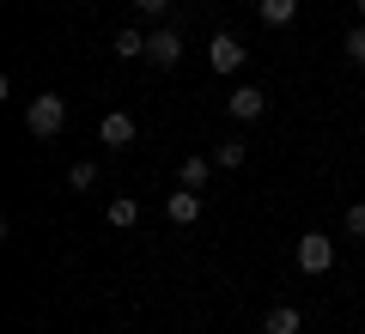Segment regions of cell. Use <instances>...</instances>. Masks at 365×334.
Here are the masks:
<instances>
[{
    "mask_svg": "<svg viewBox=\"0 0 365 334\" xmlns=\"http://www.w3.org/2000/svg\"><path fill=\"white\" fill-rule=\"evenodd\" d=\"M25 128L37 134V140H55V134L67 128V103L55 98V91H37V98H31V110H25Z\"/></svg>",
    "mask_w": 365,
    "mask_h": 334,
    "instance_id": "6da1fadb",
    "label": "cell"
},
{
    "mask_svg": "<svg viewBox=\"0 0 365 334\" xmlns=\"http://www.w3.org/2000/svg\"><path fill=\"white\" fill-rule=\"evenodd\" d=\"M299 268L304 273H329V268H335V244H329V231H304L299 237Z\"/></svg>",
    "mask_w": 365,
    "mask_h": 334,
    "instance_id": "7a4b0ae2",
    "label": "cell"
},
{
    "mask_svg": "<svg viewBox=\"0 0 365 334\" xmlns=\"http://www.w3.org/2000/svg\"><path fill=\"white\" fill-rule=\"evenodd\" d=\"M146 61H153V67H177L182 61V31L177 25H158L153 37H146Z\"/></svg>",
    "mask_w": 365,
    "mask_h": 334,
    "instance_id": "3957f363",
    "label": "cell"
},
{
    "mask_svg": "<svg viewBox=\"0 0 365 334\" xmlns=\"http://www.w3.org/2000/svg\"><path fill=\"white\" fill-rule=\"evenodd\" d=\"M244 55H250V49L232 37V31H220V37L207 43V67H213V73H237V67H244Z\"/></svg>",
    "mask_w": 365,
    "mask_h": 334,
    "instance_id": "277c9868",
    "label": "cell"
},
{
    "mask_svg": "<svg viewBox=\"0 0 365 334\" xmlns=\"http://www.w3.org/2000/svg\"><path fill=\"white\" fill-rule=\"evenodd\" d=\"M225 110H232V122H256L262 110H268V91H262V85H232Z\"/></svg>",
    "mask_w": 365,
    "mask_h": 334,
    "instance_id": "5b68a950",
    "label": "cell"
},
{
    "mask_svg": "<svg viewBox=\"0 0 365 334\" xmlns=\"http://www.w3.org/2000/svg\"><path fill=\"white\" fill-rule=\"evenodd\" d=\"M98 140L104 146H134V116L128 110H110V116L98 122Z\"/></svg>",
    "mask_w": 365,
    "mask_h": 334,
    "instance_id": "8992f818",
    "label": "cell"
},
{
    "mask_svg": "<svg viewBox=\"0 0 365 334\" xmlns=\"http://www.w3.org/2000/svg\"><path fill=\"white\" fill-rule=\"evenodd\" d=\"M165 213H170V225H195V219H201V194L195 189H177L165 201Z\"/></svg>",
    "mask_w": 365,
    "mask_h": 334,
    "instance_id": "52a82bcc",
    "label": "cell"
},
{
    "mask_svg": "<svg viewBox=\"0 0 365 334\" xmlns=\"http://www.w3.org/2000/svg\"><path fill=\"white\" fill-rule=\"evenodd\" d=\"M213 170H220V165H213V158H182V170H177V189H207V177H213Z\"/></svg>",
    "mask_w": 365,
    "mask_h": 334,
    "instance_id": "ba28073f",
    "label": "cell"
},
{
    "mask_svg": "<svg viewBox=\"0 0 365 334\" xmlns=\"http://www.w3.org/2000/svg\"><path fill=\"white\" fill-rule=\"evenodd\" d=\"M299 328H304V316L292 304H274L268 316H262V334H299Z\"/></svg>",
    "mask_w": 365,
    "mask_h": 334,
    "instance_id": "9c48e42d",
    "label": "cell"
},
{
    "mask_svg": "<svg viewBox=\"0 0 365 334\" xmlns=\"http://www.w3.org/2000/svg\"><path fill=\"white\" fill-rule=\"evenodd\" d=\"M256 13H262V25H292V19H299V0H256Z\"/></svg>",
    "mask_w": 365,
    "mask_h": 334,
    "instance_id": "30bf717a",
    "label": "cell"
},
{
    "mask_svg": "<svg viewBox=\"0 0 365 334\" xmlns=\"http://www.w3.org/2000/svg\"><path fill=\"white\" fill-rule=\"evenodd\" d=\"M110 225H116V231L140 225V201H134V194H116V201H110Z\"/></svg>",
    "mask_w": 365,
    "mask_h": 334,
    "instance_id": "8fae6325",
    "label": "cell"
},
{
    "mask_svg": "<svg viewBox=\"0 0 365 334\" xmlns=\"http://www.w3.org/2000/svg\"><path fill=\"white\" fill-rule=\"evenodd\" d=\"M116 55H122V61H146V37H140V31H122V37H116Z\"/></svg>",
    "mask_w": 365,
    "mask_h": 334,
    "instance_id": "7c38bea8",
    "label": "cell"
},
{
    "mask_svg": "<svg viewBox=\"0 0 365 334\" xmlns=\"http://www.w3.org/2000/svg\"><path fill=\"white\" fill-rule=\"evenodd\" d=\"M244 152H250L244 140H225V146H213V165H220V170H237V165H244Z\"/></svg>",
    "mask_w": 365,
    "mask_h": 334,
    "instance_id": "4fadbf2b",
    "label": "cell"
},
{
    "mask_svg": "<svg viewBox=\"0 0 365 334\" xmlns=\"http://www.w3.org/2000/svg\"><path fill=\"white\" fill-rule=\"evenodd\" d=\"M341 49H347V61H353V67H365V25H353L347 37H341Z\"/></svg>",
    "mask_w": 365,
    "mask_h": 334,
    "instance_id": "5bb4252c",
    "label": "cell"
},
{
    "mask_svg": "<svg viewBox=\"0 0 365 334\" xmlns=\"http://www.w3.org/2000/svg\"><path fill=\"white\" fill-rule=\"evenodd\" d=\"M67 182H73V189H91V182H98V165H91V158H79V165L67 170Z\"/></svg>",
    "mask_w": 365,
    "mask_h": 334,
    "instance_id": "9a60e30c",
    "label": "cell"
},
{
    "mask_svg": "<svg viewBox=\"0 0 365 334\" xmlns=\"http://www.w3.org/2000/svg\"><path fill=\"white\" fill-rule=\"evenodd\" d=\"M341 225H347V237H365V201H353V207H347V219H341Z\"/></svg>",
    "mask_w": 365,
    "mask_h": 334,
    "instance_id": "2e32d148",
    "label": "cell"
},
{
    "mask_svg": "<svg viewBox=\"0 0 365 334\" xmlns=\"http://www.w3.org/2000/svg\"><path fill=\"white\" fill-rule=\"evenodd\" d=\"M165 6L170 0H134V13H146V19H165Z\"/></svg>",
    "mask_w": 365,
    "mask_h": 334,
    "instance_id": "e0dca14e",
    "label": "cell"
},
{
    "mask_svg": "<svg viewBox=\"0 0 365 334\" xmlns=\"http://www.w3.org/2000/svg\"><path fill=\"white\" fill-rule=\"evenodd\" d=\"M353 6H359V13H365V0H353Z\"/></svg>",
    "mask_w": 365,
    "mask_h": 334,
    "instance_id": "ac0fdd59",
    "label": "cell"
}]
</instances>
